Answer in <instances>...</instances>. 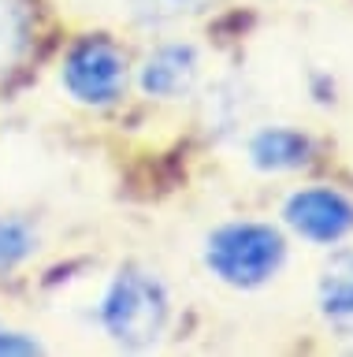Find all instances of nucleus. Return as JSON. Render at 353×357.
<instances>
[{
  "instance_id": "1",
  "label": "nucleus",
  "mask_w": 353,
  "mask_h": 357,
  "mask_svg": "<svg viewBox=\"0 0 353 357\" xmlns=\"http://www.w3.org/2000/svg\"><path fill=\"white\" fill-rule=\"evenodd\" d=\"M171 324V294L146 268H123L101 298V328L123 350H152Z\"/></svg>"
},
{
  "instance_id": "2",
  "label": "nucleus",
  "mask_w": 353,
  "mask_h": 357,
  "mask_svg": "<svg viewBox=\"0 0 353 357\" xmlns=\"http://www.w3.org/2000/svg\"><path fill=\"white\" fill-rule=\"evenodd\" d=\"M286 261L283 234L268 223H223L205 238V264L219 283L253 290L264 287Z\"/></svg>"
},
{
  "instance_id": "3",
  "label": "nucleus",
  "mask_w": 353,
  "mask_h": 357,
  "mask_svg": "<svg viewBox=\"0 0 353 357\" xmlns=\"http://www.w3.org/2000/svg\"><path fill=\"white\" fill-rule=\"evenodd\" d=\"M60 82L79 105L108 108V105H116L127 89V56L119 52L112 41L90 38V41L74 45L68 52Z\"/></svg>"
},
{
  "instance_id": "4",
  "label": "nucleus",
  "mask_w": 353,
  "mask_h": 357,
  "mask_svg": "<svg viewBox=\"0 0 353 357\" xmlns=\"http://www.w3.org/2000/svg\"><path fill=\"white\" fill-rule=\"evenodd\" d=\"M283 220L301 238L316 242V245H331V242H342L353 231V201L327 186L297 190V194L286 197Z\"/></svg>"
},
{
  "instance_id": "5",
  "label": "nucleus",
  "mask_w": 353,
  "mask_h": 357,
  "mask_svg": "<svg viewBox=\"0 0 353 357\" xmlns=\"http://www.w3.org/2000/svg\"><path fill=\"white\" fill-rule=\"evenodd\" d=\"M197 71H201V56H197L194 45L171 41L160 45L146 56L138 75V86L146 97H160V100H179L194 89Z\"/></svg>"
},
{
  "instance_id": "6",
  "label": "nucleus",
  "mask_w": 353,
  "mask_h": 357,
  "mask_svg": "<svg viewBox=\"0 0 353 357\" xmlns=\"http://www.w3.org/2000/svg\"><path fill=\"white\" fill-rule=\"evenodd\" d=\"M313 156V142L294 127H264L249 138V164L257 172H297Z\"/></svg>"
},
{
  "instance_id": "7",
  "label": "nucleus",
  "mask_w": 353,
  "mask_h": 357,
  "mask_svg": "<svg viewBox=\"0 0 353 357\" xmlns=\"http://www.w3.org/2000/svg\"><path fill=\"white\" fill-rule=\"evenodd\" d=\"M316 301L324 320L338 335H353V253L342 250L327 261L316 287Z\"/></svg>"
},
{
  "instance_id": "8",
  "label": "nucleus",
  "mask_w": 353,
  "mask_h": 357,
  "mask_svg": "<svg viewBox=\"0 0 353 357\" xmlns=\"http://www.w3.org/2000/svg\"><path fill=\"white\" fill-rule=\"evenodd\" d=\"M38 253V231L23 216H0V275Z\"/></svg>"
},
{
  "instance_id": "9",
  "label": "nucleus",
  "mask_w": 353,
  "mask_h": 357,
  "mask_svg": "<svg viewBox=\"0 0 353 357\" xmlns=\"http://www.w3.org/2000/svg\"><path fill=\"white\" fill-rule=\"evenodd\" d=\"M205 4L208 0H130V11L146 22H171V19L194 15Z\"/></svg>"
},
{
  "instance_id": "10",
  "label": "nucleus",
  "mask_w": 353,
  "mask_h": 357,
  "mask_svg": "<svg viewBox=\"0 0 353 357\" xmlns=\"http://www.w3.org/2000/svg\"><path fill=\"white\" fill-rule=\"evenodd\" d=\"M15 41H19V38H15V26H12V15H8L4 8H0V67L12 60Z\"/></svg>"
}]
</instances>
